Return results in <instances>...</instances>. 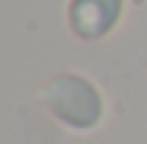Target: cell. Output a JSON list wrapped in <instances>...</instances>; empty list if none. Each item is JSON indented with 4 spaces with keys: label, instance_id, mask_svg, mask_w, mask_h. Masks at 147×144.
Instances as JSON below:
<instances>
[{
    "label": "cell",
    "instance_id": "cell-1",
    "mask_svg": "<svg viewBox=\"0 0 147 144\" xmlns=\"http://www.w3.org/2000/svg\"><path fill=\"white\" fill-rule=\"evenodd\" d=\"M45 103L70 128H93L102 115V99L93 90V83L83 80V77H74V74L55 77L48 83Z\"/></svg>",
    "mask_w": 147,
    "mask_h": 144
},
{
    "label": "cell",
    "instance_id": "cell-2",
    "mask_svg": "<svg viewBox=\"0 0 147 144\" xmlns=\"http://www.w3.org/2000/svg\"><path fill=\"white\" fill-rule=\"evenodd\" d=\"M121 16V0H70L67 19L74 35L80 39H102L115 29Z\"/></svg>",
    "mask_w": 147,
    "mask_h": 144
}]
</instances>
